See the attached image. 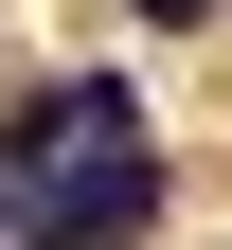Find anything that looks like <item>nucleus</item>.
<instances>
[{
  "label": "nucleus",
  "mask_w": 232,
  "mask_h": 250,
  "mask_svg": "<svg viewBox=\"0 0 232 250\" xmlns=\"http://www.w3.org/2000/svg\"><path fill=\"white\" fill-rule=\"evenodd\" d=\"M143 214H161V161H143V143H89V161L18 179V232H36V250H143Z\"/></svg>",
  "instance_id": "1"
},
{
  "label": "nucleus",
  "mask_w": 232,
  "mask_h": 250,
  "mask_svg": "<svg viewBox=\"0 0 232 250\" xmlns=\"http://www.w3.org/2000/svg\"><path fill=\"white\" fill-rule=\"evenodd\" d=\"M89 143H143V89H125V72H72V89H36V107L0 125V179H54V161H89Z\"/></svg>",
  "instance_id": "2"
},
{
  "label": "nucleus",
  "mask_w": 232,
  "mask_h": 250,
  "mask_svg": "<svg viewBox=\"0 0 232 250\" xmlns=\"http://www.w3.org/2000/svg\"><path fill=\"white\" fill-rule=\"evenodd\" d=\"M143 18H161V36H196V18H214V0H143Z\"/></svg>",
  "instance_id": "3"
},
{
  "label": "nucleus",
  "mask_w": 232,
  "mask_h": 250,
  "mask_svg": "<svg viewBox=\"0 0 232 250\" xmlns=\"http://www.w3.org/2000/svg\"><path fill=\"white\" fill-rule=\"evenodd\" d=\"M0 232H18V179H0Z\"/></svg>",
  "instance_id": "4"
}]
</instances>
